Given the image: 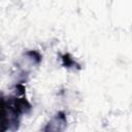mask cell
Wrapping results in <instances>:
<instances>
[{
	"label": "cell",
	"instance_id": "1",
	"mask_svg": "<svg viewBox=\"0 0 132 132\" xmlns=\"http://www.w3.org/2000/svg\"><path fill=\"white\" fill-rule=\"evenodd\" d=\"M62 60H63V65H64L65 67H67V68H69V67H71V66H73V65H75L74 60L70 57L69 54L63 55V56H62Z\"/></svg>",
	"mask_w": 132,
	"mask_h": 132
}]
</instances>
